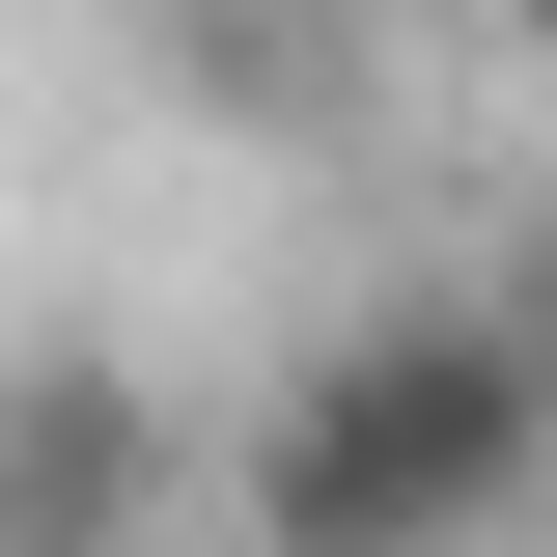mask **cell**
Masks as SVG:
<instances>
[{"instance_id": "3957f363", "label": "cell", "mask_w": 557, "mask_h": 557, "mask_svg": "<svg viewBox=\"0 0 557 557\" xmlns=\"http://www.w3.org/2000/svg\"><path fill=\"white\" fill-rule=\"evenodd\" d=\"M139 57L196 84V112H278V139L362 112V28H335V0H139Z\"/></svg>"}, {"instance_id": "277c9868", "label": "cell", "mask_w": 557, "mask_h": 557, "mask_svg": "<svg viewBox=\"0 0 557 557\" xmlns=\"http://www.w3.org/2000/svg\"><path fill=\"white\" fill-rule=\"evenodd\" d=\"M474 28H502V57H557V0H474Z\"/></svg>"}, {"instance_id": "6da1fadb", "label": "cell", "mask_w": 557, "mask_h": 557, "mask_svg": "<svg viewBox=\"0 0 557 557\" xmlns=\"http://www.w3.org/2000/svg\"><path fill=\"white\" fill-rule=\"evenodd\" d=\"M530 474H557V307H502V278L335 307L251 391V557H474L530 530Z\"/></svg>"}, {"instance_id": "7a4b0ae2", "label": "cell", "mask_w": 557, "mask_h": 557, "mask_svg": "<svg viewBox=\"0 0 557 557\" xmlns=\"http://www.w3.org/2000/svg\"><path fill=\"white\" fill-rule=\"evenodd\" d=\"M0 557H168V391L112 335L0 362Z\"/></svg>"}]
</instances>
